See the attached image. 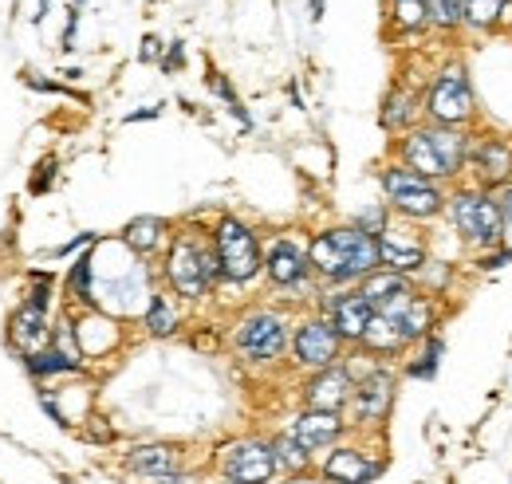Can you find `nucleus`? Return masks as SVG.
<instances>
[{"label":"nucleus","instance_id":"46","mask_svg":"<svg viewBox=\"0 0 512 484\" xmlns=\"http://www.w3.org/2000/svg\"><path fill=\"white\" fill-rule=\"evenodd\" d=\"M308 8H312V20L320 24V20H323V12H327V0H308Z\"/></svg>","mask_w":512,"mask_h":484},{"label":"nucleus","instance_id":"23","mask_svg":"<svg viewBox=\"0 0 512 484\" xmlns=\"http://www.w3.org/2000/svg\"><path fill=\"white\" fill-rule=\"evenodd\" d=\"M379 126H383L386 134H394V138H402L414 126H422V91L402 87V83L390 87L383 107H379Z\"/></svg>","mask_w":512,"mask_h":484},{"label":"nucleus","instance_id":"9","mask_svg":"<svg viewBox=\"0 0 512 484\" xmlns=\"http://www.w3.org/2000/svg\"><path fill=\"white\" fill-rule=\"evenodd\" d=\"M347 355V343L339 339V331L323 319L320 311H304L292 323V343H288V363L300 374H316L327 366H339Z\"/></svg>","mask_w":512,"mask_h":484},{"label":"nucleus","instance_id":"29","mask_svg":"<svg viewBox=\"0 0 512 484\" xmlns=\"http://www.w3.org/2000/svg\"><path fill=\"white\" fill-rule=\"evenodd\" d=\"M406 355H410V359L402 363V374H406V378H414V382H434V378H438V370H442L446 339L434 331V335H426L422 343H414Z\"/></svg>","mask_w":512,"mask_h":484},{"label":"nucleus","instance_id":"39","mask_svg":"<svg viewBox=\"0 0 512 484\" xmlns=\"http://www.w3.org/2000/svg\"><path fill=\"white\" fill-rule=\"evenodd\" d=\"M505 264H512V248H505V244H501V248H493V252H485V256L477 260V268H481V272H497V268H505Z\"/></svg>","mask_w":512,"mask_h":484},{"label":"nucleus","instance_id":"26","mask_svg":"<svg viewBox=\"0 0 512 484\" xmlns=\"http://www.w3.org/2000/svg\"><path fill=\"white\" fill-rule=\"evenodd\" d=\"M95 248V244H91ZM79 252L75 264L67 268L64 276V300L67 311H91L95 307V252Z\"/></svg>","mask_w":512,"mask_h":484},{"label":"nucleus","instance_id":"36","mask_svg":"<svg viewBox=\"0 0 512 484\" xmlns=\"http://www.w3.org/2000/svg\"><path fill=\"white\" fill-rule=\"evenodd\" d=\"M166 75H174V71H182L186 67V44L182 40H170L166 44V52H162V63H158Z\"/></svg>","mask_w":512,"mask_h":484},{"label":"nucleus","instance_id":"16","mask_svg":"<svg viewBox=\"0 0 512 484\" xmlns=\"http://www.w3.org/2000/svg\"><path fill=\"white\" fill-rule=\"evenodd\" d=\"M52 331H56L52 311H40V307H32L24 300L8 311V347L16 351L20 363L40 355V351H48L52 347Z\"/></svg>","mask_w":512,"mask_h":484},{"label":"nucleus","instance_id":"3","mask_svg":"<svg viewBox=\"0 0 512 484\" xmlns=\"http://www.w3.org/2000/svg\"><path fill=\"white\" fill-rule=\"evenodd\" d=\"M292 323H296V315L288 307H276V303L245 307L229 327V347L249 366H280L288 359Z\"/></svg>","mask_w":512,"mask_h":484},{"label":"nucleus","instance_id":"34","mask_svg":"<svg viewBox=\"0 0 512 484\" xmlns=\"http://www.w3.org/2000/svg\"><path fill=\"white\" fill-rule=\"evenodd\" d=\"M390 209H386V201H375V205H367V209H359L355 217H351V225L355 229H363L367 237H383L386 229H390Z\"/></svg>","mask_w":512,"mask_h":484},{"label":"nucleus","instance_id":"38","mask_svg":"<svg viewBox=\"0 0 512 484\" xmlns=\"http://www.w3.org/2000/svg\"><path fill=\"white\" fill-rule=\"evenodd\" d=\"M209 91H213V95H217V99H221L225 107L241 103V99H237V91H233V83H229V79H225L221 71H209Z\"/></svg>","mask_w":512,"mask_h":484},{"label":"nucleus","instance_id":"11","mask_svg":"<svg viewBox=\"0 0 512 484\" xmlns=\"http://www.w3.org/2000/svg\"><path fill=\"white\" fill-rule=\"evenodd\" d=\"M394 398H398V366L379 363L367 378L355 382V394H351V406H347L351 433L363 437V433L383 429L390 410H394Z\"/></svg>","mask_w":512,"mask_h":484},{"label":"nucleus","instance_id":"14","mask_svg":"<svg viewBox=\"0 0 512 484\" xmlns=\"http://www.w3.org/2000/svg\"><path fill=\"white\" fill-rule=\"evenodd\" d=\"M465 174L473 178V185H481L489 193L512 185V138H505V134H477Z\"/></svg>","mask_w":512,"mask_h":484},{"label":"nucleus","instance_id":"19","mask_svg":"<svg viewBox=\"0 0 512 484\" xmlns=\"http://www.w3.org/2000/svg\"><path fill=\"white\" fill-rule=\"evenodd\" d=\"M327 233H331V241H335L339 256H343V272H347V284L351 288H359V280H367L371 272L383 268V260H379V237H367L351 221L347 225H331Z\"/></svg>","mask_w":512,"mask_h":484},{"label":"nucleus","instance_id":"4","mask_svg":"<svg viewBox=\"0 0 512 484\" xmlns=\"http://www.w3.org/2000/svg\"><path fill=\"white\" fill-rule=\"evenodd\" d=\"M446 217H449V229L457 233V241L469 244L473 252H493L501 248L505 237H509V225L497 209V197L481 185H449L446 193Z\"/></svg>","mask_w":512,"mask_h":484},{"label":"nucleus","instance_id":"13","mask_svg":"<svg viewBox=\"0 0 512 484\" xmlns=\"http://www.w3.org/2000/svg\"><path fill=\"white\" fill-rule=\"evenodd\" d=\"M316 311L339 331V339H343L347 347H359L363 331H367L371 319H375V307L367 303V296H363L359 288H320Z\"/></svg>","mask_w":512,"mask_h":484},{"label":"nucleus","instance_id":"45","mask_svg":"<svg viewBox=\"0 0 512 484\" xmlns=\"http://www.w3.org/2000/svg\"><path fill=\"white\" fill-rule=\"evenodd\" d=\"M162 115V107H146V111H130L123 122H146V119H158Z\"/></svg>","mask_w":512,"mask_h":484},{"label":"nucleus","instance_id":"31","mask_svg":"<svg viewBox=\"0 0 512 484\" xmlns=\"http://www.w3.org/2000/svg\"><path fill=\"white\" fill-rule=\"evenodd\" d=\"M386 24L394 36H418L430 28L426 0H386Z\"/></svg>","mask_w":512,"mask_h":484},{"label":"nucleus","instance_id":"2","mask_svg":"<svg viewBox=\"0 0 512 484\" xmlns=\"http://www.w3.org/2000/svg\"><path fill=\"white\" fill-rule=\"evenodd\" d=\"M162 288L182 303H205L221 288V260L213 252L209 229H178L158 256Z\"/></svg>","mask_w":512,"mask_h":484},{"label":"nucleus","instance_id":"21","mask_svg":"<svg viewBox=\"0 0 512 484\" xmlns=\"http://www.w3.org/2000/svg\"><path fill=\"white\" fill-rule=\"evenodd\" d=\"M379 260L390 272H402V276H418L426 264H430V248L410 237V233H398L394 225L379 237Z\"/></svg>","mask_w":512,"mask_h":484},{"label":"nucleus","instance_id":"5","mask_svg":"<svg viewBox=\"0 0 512 484\" xmlns=\"http://www.w3.org/2000/svg\"><path fill=\"white\" fill-rule=\"evenodd\" d=\"M209 241L221 260V288H253L264 276V244L249 221L237 213H221L209 225ZM217 288V292H221Z\"/></svg>","mask_w":512,"mask_h":484},{"label":"nucleus","instance_id":"40","mask_svg":"<svg viewBox=\"0 0 512 484\" xmlns=\"http://www.w3.org/2000/svg\"><path fill=\"white\" fill-rule=\"evenodd\" d=\"M162 52H166V44H162L158 36H142V48H138V60H142V63H162Z\"/></svg>","mask_w":512,"mask_h":484},{"label":"nucleus","instance_id":"18","mask_svg":"<svg viewBox=\"0 0 512 484\" xmlns=\"http://www.w3.org/2000/svg\"><path fill=\"white\" fill-rule=\"evenodd\" d=\"M284 429H288L308 453H327V449H335L339 441L355 437L347 414H327V410H296Z\"/></svg>","mask_w":512,"mask_h":484},{"label":"nucleus","instance_id":"1","mask_svg":"<svg viewBox=\"0 0 512 484\" xmlns=\"http://www.w3.org/2000/svg\"><path fill=\"white\" fill-rule=\"evenodd\" d=\"M473 130L465 126H434L422 122L410 134L394 142V162L414 170L418 178L434 185H457L469 170V150H473Z\"/></svg>","mask_w":512,"mask_h":484},{"label":"nucleus","instance_id":"47","mask_svg":"<svg viewBox=\"0 0 512 484\" xmlns=\"http://www.w3.org/2000/svg\"><path fill=\"white\" fill-rule=\"evenodd\" d=\"M209 484H237V481H225V477H217V481H209Z\"/></svg>","mask_w":512,"mask_h":484},{"label":"nucleus","instance_id":"33","mask_svg":"<svg viewBox=\"0 0 512 484\" xmlns=\"http://www.w3.org/2000/svg\"><path fill=\"white\" fill-rule=\"evenodd\" d=\"M426 20L434 32L442 36H457L465 28V12H461V0H426Z\"/></svg>","mask_w":512,"mask_h":484},{"label":"nucleus","instance_id":"24","mask_svg":"<svg viewBox=\"0 0 512 484\" xmlns=\"http://www.w3.org/2000/svg\"><path fill=\"white\" fill-rule=\"evenodd\" d=\"M182 307H186V303L174 300L166 288H154L146 307H142V315H138V323H142V331H146L150 339H174V335L186 327V311H182Z\"/></svg>","mask_w":512,"mask_h":484},{"label":"nucleus","instance_id":"48","mask_svg":"<svg viewBox=\"0 0 512 484\" xmlns=\"http://www.w3.org/2000/svg\"><path fill=\"white\" fill-rule=\"evenodd\" d=\"M83 4H87V0H71V8H83Z\"/></svg>","mask_w":512,"mask_h":484},{"label":"nucleus","instance_id":"12","mask_svg":"<svg viewBox=\"0 0 512 484\" xmlns=\"http://www.w3.org/2000/svg\"><path fill=\"white\" fill-rule=\"evenodd\" d=\"M390 469L386 453L363 445V441H339L335 449L323 453V461L316 465V477L323 484H375Z\"/></svg>","mask_w":512,"mask_h":484},{"label":"nucleus","instance_id":"8","mask_svg":"<svg viewBox=\"0 0 512 484\" xmlns=\"http://www.w3.org/2000/svg\"><path fill=\"white\" fill-rule=\"evenodd\" d=\"M379 189L386 197V209L402 221H414V225H426L434 217L446 213V185H434L426 178H418L414 170L398 166V162H386L379 170Z\"/></svg>","mask_w":512,"mask_h":484},{"label":"nucleus","instance_id":"35","mask_svg":"<svg viewBox=\"0 0 512 484\" xmlns=\"http://www.w3.org/2000/svg\"><path fill=\"white\" fill-rule=\"evenodd\" d=\"M36 402H40V410H48V418L60 425V429H71V422H67V414L60 410V402H56V390H48V386H40L36 390Z\"/></svg>","mask_w":512,"mask_h":484},{"label":"nucleus","instance_id":"41","mask_svg":"<svg viewBox=\"0 0 512 484\" xmlns=\"http://www.w3.org/2000/svg\"><path fill=\"white\" fill-rule=\"evenodd\" d=\"M142 484H209L201 473L193 469H182V473H166V477H154V481H142Z\"/></svg>","mask_w":512,"mask_h":484},{"label":"nucleus","instance_id":"6","mask_svg":"<svg viewBox=\"0 0 512 484\" xmlns=\"http://www.w3.org/2000/svg\"><path fill=\"white\" fill-rule=\"evenodd\" d=\"M473 119H477V91H473L469 67L461 60L438 63L422 91V122L473 130Z\"/></svg>","mask_w":512,"mask_h":484},{"label":"nucleus","instance_id":"28","mask_svg":"<svg viewBox=\"0 0 512 484\" xmlns=\"http://www.w3.org/2000/svg\"><path fill=\"white\" fill-rule=\"evenodd\" d=\"M359 351H367L371 359H379V363H394V359H402L410 347L402 343V335H398V327L375 311V319H371V327L363 331V339H359Z\"/></svg>","mask_w":512,"mask_h":484},{"label":"nucleus","instance_id":"25","mask_svg":"<svg viewBox=\"0 0 512 484\" xmlns=\"http://www.w3.org/2000/svg\"><path fill=\"white\" fill-rule=\"evenodd\" d=\"M390 323L398 327L402 343H406V347H414V343H422L426 335H434V327H438V303H434V296L418 292V296L406 303Z\"/></svg>","mask_w":512,"mask_h":484},{"label":"nucleus","instance_id":"7","mask_svg":"<svg viewBox=\"0 0 512 484\" xmlns=\"http://www.w3.org/2000/svg\"><path fill=\"white\" fill-rule=\"evenodd\" d=\"M260 280L284 303L320 296V284L308 264V241H300L296 233H276L272 241H264V276Z\"/></svg>","mask_w":512,"mask_h":484},{"label":"nucleus","instance_id":"10","mask_svg":"<svg viewBox=\"0 0 512 484\" xmlns=\"http://www.w3.org/2000/svg\"><path fill=\"white\" fill-rule=\"evenodd\" d=\"M213 469H217V477L237 481V484H276L280 481L272 441L260 437V433L221 441V445L213 449Z\"/></svg>","mask_w":512,"mask_h":484},{"label":"nucleus","instance_id":"17","mask_svg":"<svg viewBox=\"0 0 512 484\" xmlns=\"http://www.w3.org/2000/svg\"><path fill=\"white\" fill-rule=\"evenodd\" d=\"M123 469L138 481H154V477L190 469V457H186V445L178 441H138L123 453Z\"/></svg>","mask_w":512,"mask_h":484},{"label":"nucleus","instance_id":"15","mask_svg":"<svg viewBox=\"0 0 512 484\" xmlns=\"http://www.w3.org/2000/svg\"><path fill=\"white\" fill-rule=\"evenodd\" d=\"M355 394V378L347 374V366H327L316 374H304L300 382V410H327V414H347Z\"/></svg>","mask_w":512,"mask_h":484},{"label":"nucleus","instance_id":"42","mask_svg":"<svg viewBox=\"0 0 512 484\" xmlns=\"http://www.w3.org/2000/svg\"><path fill=\"white\" fill-rule=\"evenodd\" d=\"M75 32H79V8H67V24H64V36H60V48H64V52L75 48V44H71Z\"/></svg>","mask_w":512,"mask_h":484},{"label":"nucleus","instance_id":"20","mask_svg":"<svg viewBox=\"0 0 512 484\" xmlns=\"http://www.w3.org/2000/svg\"><path fill=\"white\" fill-rule=\"evenodd\" d=\"M359 292L367 296V303H371L379 315L394 319L406 303L418 296V284H414V276H402V272L379 268V272H371L367 280H359Z\"/></svg>","mask_w":512,"mask_h":484},{"label":"nucleus","instance_id":"30","mask_svg":"<svg viewBox=\"0 0 512 484\" xmlns=\"http://www.w3.org/2000/svg\"><path fill=\"white\" fill-rule=\"evenodd\" d=\"M509 8L512 0H461L469 32H501L509 20Z\"/></svg>","mask_w":512,"mask_h":484},{"label":"nucleus","instance_id":"22","mask_svg":"<svg viewBox=\"0 0 512 484\" xmlns=\"http://www.w3.org/2000/svg\"><path fill=\"white\" fill-rule=\"evenodd\" d=\"M170 237H174V225L166 217H154V213L134 217V221H127V229L119 233V241L127 244L138 260H158L166 252Z\"/></svg>","mask_w":512,"mask_h":484},{"label":"nucleus","instance_id":"27","mask_svg":"<svg viewBox=\"0 0 512 484\" xmlns=\"http://www.w3.org/2000/svg\"><path fill=\"white\" fill-rule=\"evenodd\" d=\"M272 453H276V469H280V477H316V453H308L288 429H276L272 437Z\"/></svg>","mask_w":512,"mask_h":484},{"label":"nucleus","instance_id":"43","mask_svg":"<svg viewBox=\"0 0 512 484\" xmlns=\"http://www.w3.org/2000/svg\"><path fill=\"white\" fill-rule=\"evenodd\" d=\"M493 197H497V209H501L505 225H512V185H505V189H497Z\"/></svg>","mask_w":512,"mask_h":484},{"label":"nucleus","instance_id":"32","mask_svg":"<svg viewBox=\"0 0 512 484\" xmlns=\"http://www.w3.org/2000/svg\"><path fill=\"white\" fill-rule=\"evenodd\" d=\"M20 366H24L40 386H44V382H52V378H75V374H83V370H87V366L67 363L64 355H60V351H52V347H48V351H40V355H32V359H24Z\"/></svg>","mask_w":512,"mask_h":484},{"label":"nucleus","instance_id":"44","mask_svg":"<svg viewBox=\"0 0 512 484\" xmlns=\"http://www.w3.org/2000/svg\"><path fill=\"white\" fill-rule=\"evenodd\" d=\"M52 170H56V162H40V174L32 178V193H40V189L52 185Z\"/></svg>","mask_w":512,"mask_h":484},{"label":"nucleus","instance_id":"37","mask_svg":"<svg viewBox=\"0 0 512 484\" xmlns=\"http://www.w3.org/2000/svg\"><path fill=\"white\" fill-rule=\"evenodd\" d=\"M91 244H99V233H79V237H71V241H64L52 256L56 260H67V256H75V252H87Z\"/></svg>","mask_w":512,"mask_h":484}]
</instances>
